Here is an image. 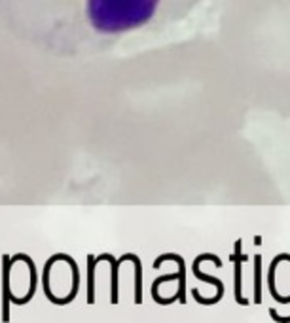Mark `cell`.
<instances>
[{"label": "cell", "instance_id": "6da1fadb", "mask_svg": "<svg viewBox=\"0 0 290 323\" xmlns=\"http://www.w3.org/2000/svg\"><path fill=\"white\" fill-rule=\"evenodd\" d=\"M207 0H0V27L53 59H93L186 23Z\"/></svg>", "mask_w": 290, "mask_h": 323}, {"label": "cell", "instance_id": "7a4b0ae2", "mask_svg": "<svg viewBox=\"0 0 290 323\" xmlns=\"http://www.w3.org/2000/svg\"><path fill=\"white\" fill-rule=\"evenodd\" d=\"M199 262H201V257H197V261L193 262V274H195V278H197V280H203V282H209V283H213V285L217 287V295L211 297V298H203L201 295H199L197 289H193L192 295L199 304H207V306H209V304H217V302H220L222 297H224V283H222L218 278H213V276H209V274L201 272V270H199Z\"/></svg>", "mask_w": 290, "mask_h": 323}, {"label": "cell", "instance_id": "3957f363", "mask_svg": "<svg viewBox=\"0 0 290 323\" xmlns=\"http://www.w3.org/2000/svg\"><path fill=\"white\" fill-rule=\"evenodd\" d=\"M239 242H237V251L231 255V261H233V274H235V283H233V297H235V302L241 304V306H249L251 300L245 298L241 295V262L247 261V257L239 255Z\"/></svg>", "mask_w": 290, "mask_h": 323}, {"label": "cell", "instance_id": "277c9868", "mask_svg": "<svg viewBox=\"0 0 290 323\" xmlns=\"http://www.w3.org/2000/svg\"><path fill=\"white\" fill-rule=\"evenodd\" d=\"M254 302L262 304V257H254Z\"/></svg>", "mask_w": 290, "mask_h": 323}, {"label": "cell", "instance_id": "5b68a950", "mask_svg": "<svg viewBox=\"0 0 290 323\" xmlns=\"http://www.w3.org/2000/svg\"><path fill=\"white\" fill-rule=\"evenodd\" d=\"M167 259H175V261L181 264V270H179V272H181V278H179V280H181V283H179L177 300L184 304V302H186V270H184V261H182L181 257H167Z\"/></svg>", "mask_w": 290, "mask_h": 323}, {"label": "cell", "instance_id": "8992f818", "mask_svg": "<svg viewBox=\"0 0 290 323\" xmlns=\"http://www.w3.org/2000/svg\"><path fill=\"white\" fill-rule=\"evenodd\" d=\"M267 312H269V316H271V320H273V322H277V323H290V316H279L275 308H269Z\"/></svg>", "mask_w": 290, "mask_h": 323}]
</instances>
